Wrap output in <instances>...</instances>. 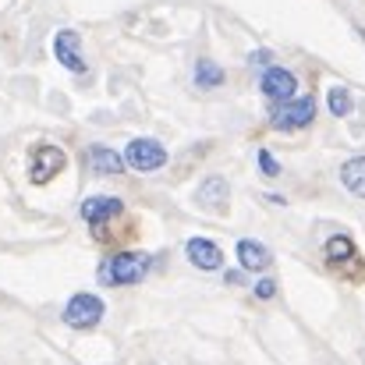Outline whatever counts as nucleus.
Listing matches in <instances>:
<instances>
[{
	"mask_svg": "<svg viewBox=\"0 0 365 365\" xmlns=\"http://www.w3.org/2000/svg\"><path fill=\"white\" fill-rule=\"evenodd\" d=\"M153 266V255L149 252H114L100 262V284L103 287H128V284H138Z\"/></svg>",
	"mask_w": 365,
	"mask_h": 365,
	"instance_id": "obj_1",
	"label": "nucleus"
},
{
	"mask_svg": "<svg viewBox=\"0 0 365 365\" xmlns=\"http://www.w3.org/2000/svg\"><path fill=\"white\" fill-rule=\"evenodd\" d=\"M323 259H327L330 269H337V273L348 277V280H362L365 277L362 252H359V245L351 242L348 235H334L330 242L323 245Z\"/></svg>",
	"mask_w": 365,
	"mask_h": 365,
	"instance_id": "obj_2",
	"label": "nucleus"
},
{
	"mask_svg": "<svg viewBox=\"0 0 365 365\" xmlns=\"http://www.w3.org/2000/svg\"><path fill=\"white\" fill-rule=\"evenodd\" d=\"M68 156L61 145H50V142H39L32 153H29V181L32 185H50L61 170H64Z\"/></svg>",
	"mask_w": 365,
	"mask_h": 365,
	"instance_id": "obj_3",
	"label": "nucleus"
},
{
	"mask_svg": "<svg viewBox=\"0 0 365 365\" xmlns=\"http://www.w3.org/2000/svg\"><path fill=\"white\" fill-rule=\"evenodd\" d=\"M103 312H107L103 298L82 291V294H75V298L64 305V323H68L71 330H93V327L103 323Z\"/></svg>",
	"mask_w": 365,
	"mask_h": 365,
	"instance_id": "obj_4",
	"label": "nucleus"
},
{
	"mask_svg": "<svg viewBox=\"0 0 365 365\" xmlns=\"http://www.w3.org/2000/svg\"><path fill=\"white\" fill-rule=\"evenodd\" d=\"M312 121H316V100L312 96H294V100L280 103L273 110V118H269V124L277 131H302V128H309Z\"/></svg>",
	"mask_w": 365,
	"mask_h": 365,
	"instance_id": "obj_5",
	"label": "nucleus"
},
{
	"mask_svg": "<svg viewBox=\"0 0 365 365\" xmlns=\"http://www.w3.org/2000/svg\"><path fill=\"white\" fill-rule=\"evenodd\" d=\"M124 163L138 174H153L167 163V149L156 138H131L128 149H124Z\"/></svg>",
	"mask_w": 365,
	"mask_h": 365,
	"instance_id": "obj_6",
	"label": "nucleus"
},
{
	"mask_svg": "<svg viewBox=\"0 0 365 365\" xmlns=\"http://www.w3.org/2000/svg\"><path fill=\"white\" fill-rule=\"evenodd\" d=\"M78 213H82V220L93 227V235H103L107 224H114L118 217H124V202L114 199V195H93V199H86V202L78 206Z\"/></svg>",
	"mask_w": 365,
	"mask_h": 365,
	"instance_id": "obj_7",
	"label": "nucleus"
},
{
	"mask_svg": "<svg viewBox=\"0 0 365 365\" xmlns=\"http://www.w3.org/2000/svg\"><path fill=\"white\" fill-rule=\"evenodd\" d=\"M259 89H262V96L269 100V103H287V100H294V93H298V78H294V71H287V68H266L262 71V78H259Z\"/></svg>",
	"mask_w": 365,
	"mask_h": 365,
	"instance_id": "obj_8",
	"label": "nucleus"
},
{
	"mask_svg": "<svg viewBox=\"0 0 365 365\" xmlns=\"http://www.w3.org/2000/svg\"><path fill=\"white\" fill-rule=\"evenodd\" d=\"M185 255L195 269H220L224 266V248L210 238H188L185 242Z\"/></svg>",
	"mask_w": 365,
	"mask_h": 365,
	"instance_id": "obj_9",
	"label": "nucleus"
},
{
	"mask_svg": "<svg viewBox=\"0 0 365 365\" xmlns=\"http://www.w3.org/2000/svg\"><path fill=\"white\" fill-rule=\"evenodd\" d=\"M53 57H57L68 71H75V75L86 71V61H82V50H78V32H75V29H61V32L53 36Z\"/></svg>",
	"mask_w": 365,
	"mask_h": 365,
	"instance_id": "obj_10",
	"label": "nucleus"
},
{
	"mask_svg": "<svg viewBox=\"0 0 365 365\" xmlns=\"http://www.w3.org/2000/svg\"><path fill=\"white\" fill-rule=\"evenodd\" d=\"M86 163L100 178H118V174H124V167H128L124 156L118 149H110V145H89L86 149Z\"/></svg>",
	"mask_w": 365,
	"mask_h": 365,
	"instance_id": "obj_11",
	"label": "nucleus"
},
{
	"mask_svg": "<svg viewBox=\"0 0 365 365\" xmlns=\"http://www.w3.org/2000/svg\"><path fill=\"white\" fill-rule=\"evenodd\" d=\"M227 181L220 178V174H210L202 185H199V192H195V202L202 206V210H210V213H227Z\"/></svg>",
	"mask_w": 365,
	"mask_h": 365,
	"instance_id": "obj_12",
	"label": "nucleus"
},
{
	"mask_svg": "<svg viewBox=\"0 0 365 365\" xmlns=\"http://www.w3.org/2000/svg\"><path fill=\"white\" fill-rule=\"evenodd\" d=\"M235 252H238V262H242V269H248V273H262V269H269V266H273V252H269V248H266L262 242L242 238Z\"/></svg>",
	"mask_w": 365,
	"mask_h": 365,
	"instance_id": "obj_13",
	"label": "nucleus"
},
{
	"mask_svg": "<svg viewBox=\"0 0 365 365\" xmlns=\"http://www.w3.org/2000/svg\"><path fill=\"white\" fill-rule=\"evenodd\" d=\"M341 185H344L351 195L365 199V156H355V160H348V163L341 167Z\"/></svg>",
	"mask_w": 365,
	"mask_h": 365,
	"instance_id": "obj_14",
	"label": "nucleus"
},
{
	"mask_svg": "<svg viewBox=\"0 0 365 365\" xmlns=\"http://www.w3.org/2000/svg\"><path fill=\"white\" fill-rule=\"evenodd\" d=\"M195 86H199V89H217V86H224V68L213 64V61H199V64H195Z\"/></svg>",
	"mask_w": 365,
	"mask_h": 365,
	"instance_id": "obj_15",
	"label": "nucleus"
},
{
	"mask_svg": "<svg viewBox=\"0 0 365 365\" xmlns=\"http://www.w3.org/2000/svg\"><path fill=\"white\" fill-rule=\"evenodd\" d=\"M330 114L334 118H348L351 114V93L344 86H334L330 89Z\"/></svg>",
	"mask_w": 365,
	"mask_h": 365,
	"instance_id": "obj_16",
	"label": "nucleus"
},
{
	"mask_svg": "<svg viewBox=\"0 0 365 365\" xmlns=\"http://www.w3.org/2000/svg\"><path fill=\"white\" fill-rule=\"evenodd\" d=\"M255 160H259V170H262L266 178H277V174H280V163L273 160V153H269V149H259V153H255Z\"/></svg>",
	"mask_w": 365,
	"mask_h": 365,
	"instance_id": "obj_17",
	"label": "nucleus"
},
{
	"mask_svg": "<svg viewBox=\"0 0 365 365\" xmlns=\"http://www.w3.org/2000/svg\"><path fill=\"white\" fill-rule=\"evenodd\" d=\"M273 294H277V284H273V280H269V277H266V280H259V284H255V298H262V302H269V298H273Z\"/></svg>",
	"mask_w": 365,
	"mask_h": 365,
	"instance_id": "obj_18",
	"label": "nucleus"
},
{
	"mask_svg": "<svg viewBox=\"0 0 365 365\" xmlns=\"http://www.w3.org/2000/svg\"><path fill=\"white\" fill-rule=\"evenodd\" d=\"M269 57H273L269 50H259V53H252L248 61H252V64H259V68H269Z\"/></svg>",
	"mask_w": 365,
	"mask_h": 365,
	"instance_id": "obj_19",
	"label": "nucleus"
},
{
	"mask_svg": "<svg viewBox=\"0 0 365 365\" xmlns=\"http://www.w3.org/2000/svg\"><path fill=\"white\" fill-rule=\"evenodd\" d=\"M224 280H227V284H242V273H238V269H227V277H224Z\"/></svg>",
	"mask_w": 365,
	"mask_h": 365,
	"instance_id": "obj_20",
	"label": "nucleus"
}]
</instances>
